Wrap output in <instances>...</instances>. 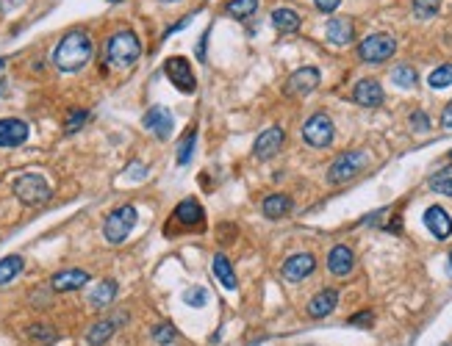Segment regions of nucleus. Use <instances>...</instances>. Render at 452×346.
Returning <instances> with one entry per match:
<instances>
[{"mask_svg": "<svg viewBox=\"0 0 452 346\" xmlns=\"http://www.w3.org/2000/svg\"><path fill=\"white\" fill-rule=\"evenodd\" d=\"M178 338V330L173 327V324H158L155 330H153V341L158 346H167V344H173Z\"/></svg>", "mask_w": 452, "mask_h": 346, "instance_id": "nucleus-33", "label": "nucleus"}, {"mask_svg": "<svg viewBox=\"0 0 452 346\" xmlns=\"http://www.w3.org/2000/svg\"><path fill=\"white\" fill-rule=\"evenodd\" d=\"M117 291H120V285H117V280H101L95 288H92V294H89V305L92 308H108L114 297H117Z\"/></svg>", "mask_w": 452, "mask_h": 346, "instance_id": "nucleus-24", "label": "nucleus"}, {"mask_svg": "<svg viewBox=\"0 0 452 346\" xmlns=\"http://www.w3.org/2000/svg\"><path fill=\"white\" fill-rule=\"evenodd\" d=\"M211 272H214V280H220V283H222V288L236 291L239 280H236V272H233L230 261H227L222 252H220V255H214V261H211Z\"/></svg>", "mask_w": 452, "mask_h": 346, "instance_id": "nucleus-23", "label": "nucleus"}, {"mask_svg": "<svg viewBox=\"0 0 452 346\" xmlns=\"http://www.w3.org/2000/svg\"><path fill=\"white\" fill-rule=\"evenodd\" d=\"M314 272H317V258L311 252H294L280 266L283 280H289V283H302L305 277H311Z\"/></svg>", "mask_w": 452, "mask_h": 346, "instance_id": "nucleus-9", "label": "nucleus"}, {"mask_svg": "<svg viewBox=\"0 0 452 346\" xmlns=\"http://www.w3.org/2000/svg\"><path fill=\"white\" fill-rule=\"evenodd\" d=\"M258 9V0H230L225 6V14L233 20H247L250 14H255Z\"/></svg>", "mask_w": 452, "mask_h": 346, "instance_id": "nucleus-28", "label": "nucleus"}, {"mask_svg": "<svg viewBox=\"0 0 452 346\" xmlns=\"http://www.w3.org/2000/svg\"><path fill=\"white\" fill-rule=\"evenodd\" d=\"M161 3H180V0H161Z\"/></svg>", "mask_w": 452, "mask_h": 346, "instance_id": "nucleus-45", "label": "nucleus"}, {"mask_svg": "<svg viewBox=\"0 0 452 346\" xmlns=\"http://www.w3.org/2000/svg\"><path fill=\"white\" fill-rule=\"evenodd\" d=\"M130 169H133V177H145V172H142V167H139V164H133V167H130Z\"/></svg>", "mask_w": 452, "mask_h": 346, "instance_id": "nucleus-43", "label": "nucleus"}, {"mask_svg": "<svg viewBox=\"0 0 452 346\" xmlns=\"http://www.w3.org/2000/svg\"><path fill=\"white\" fill-rule=\"evenodd\" d=\"M292 208H294V202L289 194H269V197L261 202V211H264V216L267 219H283V216H289L292 214Z\"/></svg>", "mask_w": 452, "mask_h": 346, "instance_id": "nucleus-21", "label": "nucleus"}, {"mask_svg": "<svg viewBox=\"0 0 452 346\" xmlns=\"http://www.w3.org/2000/svg\"><path fill=\"white\" fill-rule=\"evenodd\" d=\"M391 80H394L400 89H414V86H416V80H419V75H416L414 67L400 64V67H394V70H391Z\"/></svg>", "mask_w": 452, "mask_h": 346, "instance_id": "nucleus-29", "label": "nucleus"}, {"mask_svg": "<svg viewBox=\"0 0 452 346\" xmlns=\"http://www.w3.org/2000/svg\"><path fill=\"white\" fill-rule=\"evenodd\" d=\"M164 75H167V80L175 86L178 92H183V95H192L197 89V75H195L192 64L183 56H170L164 61Z\"/></svg>", "mask_w": 452, "mask_h": 346, "instance_id": "nucleus-8", "label": "nucleus"}, {"mask_svg": "<svg viewBox=\"0 0 452 346\" xmlns=\"http://www.w3.org/2000/svg\"><path fill=\"white\" fill-rule=\"evenodd\" d=\"M89 283V272L83 269H64V272L53 274L51 277V288L58 291V294H70V291H78Z\"/></svg>", "mask_w": 452, "mask_h": 346, "instance_id": "nucleus-16", "label": "nucleus"}, {"mask_svg": "<svg viewBox=\"0 0 452 346\" xmlns=\"http://www.w3.org/2000/svg\"><path fill=\"white\" fill-rule=\"evenodd\" d=\"M120 319L123 316H111V319H101V322H95L89 327V332H86V344L89 346H103L114 332H117V327H120Z\"/></svg>", "mask_w": 452, "mask_h": 346, "instance_id": "nucleus-22", "label": "nucleus"}, {"mask_svg": "<svg viewBox=\"0 0 452 346\" xmlns=\"http://www.w3.org/2000/svg\"><path fill=\"white\" fill-rule=\"evenodd\" d=\"M108 3H120V0H108Z\"/></svg>", "mask_w": 452, "mask_h": 346, "instance_id": "nucleus-46", "label": "nucleus"}, {"mask_svg": "<svg viewBox=\"0 0 452 346\" xmlns=\"http://www.w3.org/2000/svg\"><path fill=\"white\" fill-rule=\"evenodd\" d=\"M427 186H430V192H436V194L452 197V164H447V167H441L438 172L430 174Z\"/></svg>", "mask_w": 452, "mask_h": 346, "instance_id": "nucleus-26", "label": "nucleus"}, {"mask_svg": "<svg viewBox=\"0 0 452 346\" xmlns=\"http://www.w3.org/2000/svg\"><path fill=\"white\" fill-rule=\"evenodd\" d=\"M441 125H444V127H452V100L447 103V108L441 111Z\"/></svg>", "mask_w": 452, "mask_h": 346, "instance_id": "nucleus-42", "label": "nucleus"}, {"mask_svg": "<svg viewBox=\"0 0 452 346\" xmlns=\"http://www.w3.org/2000/svg\"><path fill=\"white\" fill-rule=\"evenodd\" d=\"M314 6H317L322 14H333V11L341 6V0H314Z\"/></svg>", "mask_w": 452, "mask_h": 346, "instance_id": "nucleus-39", "label": "nucleus"}, {"mask_svg": "<svg viewBox=\"0 0 452 346\" xmlns=\"http://www.w3.org/2000/svg\"><path fill=\"white\" fill-rule=\"evenodd\" d=\"M366 152L364 150H350V152H341L333 164H330V169H327V183H333V186H341V183H347L352 180L355 174H361L366 169Z\"/></svg>", "mask_w": 452, "mask_h": 346, "instance_id": "nucleus-4", "label": "nucleus"}, {"mask_svg": "<svg viewBox=\"0 0 452 346\" xmlns=\"http://www.w3.org/2000/svg\"><path fill=\"white\" fill-rule=\"evenodd\" d=\"M26 0H0V11L3 14H9V11H14V9H20Z\"/></svg>", "mask_w": 452, "mask_h": 346, "instance_id": "nucleus-40", "label": "nucleus"}, {"mask_svg": "<svg viewBox=\"0 0 452 346\" xmlns=\"http://www.w3.org/2000/svg\"><path fill=\"white\" fill-rule=\"evenodd\" d=\"M86 120H89V111H73L70 117H67V122H64V133H78L83 125H86Z\"/></svg>", "mask_w": 452, "mask_h": 346, "instance_id": "nucleus-34", "label": "nucleus"}, {"mask_svg": "<svg viewBox=\"0 0 452 346\" xmlns=\"http://www.w3.org/2000/svg\"><path fill=\"white\" fill-rule=\"evenodd\" d=\"M352 100H355L358 105H364V108H377V105L383 103V86H380V80H375V78H361V80L355 83V89H352Z\"/></svg>", "mask_w": 452, "mask_h": 346, "instance_id": "nucleus-15", "label": "nucleus"}, {"mask_svg": "<svg viewBox=\"0 0 452 346\" xmlns=\"http://www.w3.org/2000/svg\"><path fill=\"white\" fill-rule=\"evenodd\" d=\"M14 194H17V199H20L23 205L36 208V205H45V202L51 199L53 192H51V186H48V180H45L42 174L26 172L14 180Z\"/></svg>", "mask_w": 452, "mask_h": 346, "instance_id": "nucleus-5", "label": "nucleus"}, {"mask_svg": "<svg viewBox=\"0 0 452 346\" xmlns=\"http://www.w3.org/2000/svg\"><path fill=\"white\" fill-rule=\"evenodd\" d=\"M411 125H414V130H427L430 127V117H427L425 111H414L411 114Z\"/></svg>", "mask_w": 452, "mask_h": 346, "instance_id": "nucleus-38", "label": "nucleus"}, {"mask_svg": "<svg viewBox=\"0 0 452 346\" xmlns=\"http://www.w3.org/2000/svg\"><path fill=\"white\" fill-rule=\"evenodd\" d=\"M139 56H142V45H139V39H136L133 31H117V33L108 39V45H106V58H108V64L117 67V70L133 67V64L139 61Z\"/></svg>", "mask_w": 452, "mask_h": 346, "instance_id": "nucleus-2", "label": "nucleus"}, {"mask_svg": "<svg viewBox=\"0 0 452 346\" xmlns=\"http://www.w3.org/2000/svg\"><path fill=\"white\" fill-rule=\"evenodd\" d=\"M355 266V252L347 244H336V247L327 252V269L336 277H347Z\"/></svg>", "mask_w": 452, "mask_h": 346, "instance_id": "nucleus-17", "label": "nucleus"}, {"mask_svg": "<svg viewBox=\"0 0 452 346\" xmlns=\"http://www.w3.org/2000/svg\"><path fill=\"white\" fill-rule=\"evenodd\" d=\"M411 9H414V17H416V20H430V17L438 14L441 0H414Z\"/></svg>", "mask_w": 452, "mask_h": 346, "instance_id": "nucleus-30", "label": "nucleus"}, {"mask_svg": "<svg viewBox=\"0 0 452 346\" xmlns=\"http://www.w3.org/2000/svg\"><path fill=\"white\" fill-rule=\"evenodd\" d=\"M183 299H186V305H192V308H202V305L208 302V294H205V288H189Z\"/></svg>", "mask_w": 452, "mask_h": 346, "instance_id": "nucleus-36", "label": "nucleus"}, {"mask_svg": "<svg viewBox=\"0 0 452 346\" xmlns=\"http://www.w3.org/2000/svg\"><path fill=\"white\" fill-rule=\"evenodd\" d=\"M283 142H286V133H283V127H267L258 139H255V145H252V155L258 158V161H269V158H275L280 147H283Z\"/></svg>", "mask_w": 452, "mask_h": 346, "instance_id": "nucleus-12", "label": "nucleus"}, {"mask_svg": "<svg viewBox=\"0 0 452 346\" xmlns=\"http://www.w3.org/2000/svg\"><path fill=\"white\" fill-rule=\"evenodd\" d=\"M136 219H139V214H136L133 205H120L117 211H111V214L106 216V222H103L106 241H108V244H123L128 236H130V230L136 227Z\"/></svg>", "mask_w": 452, "mask_h": 346, "instance_id": "nucleus-3", "label": "nucleus"}, {"mask_svg": "<svg viewBox=\"0 0 452 346\" xmlns=\"http://www.w3.org/2000/svg\"><path fill=\"white\" fill-rule=\"evenodd\" d=\"M450 266H452V252H450Z\"/></svg>", "mask_w": 452, "mask_h": 346, "instance_id": "nucleus-47", "label": "nucleus"}, {"mask_svg": "<svg viewBox=\"0 0 452 346\" xmlns=\"http://www.w3.org/2000/svg\"><path fill=\"white\" fill-rule=\"evenodd\" d=\"M397 53V39L391 33H369L358 45V58L366 64H383Z\"/></svg>", "mask_w": 452, "mask_h": 346, "instance_id": "nucleus-6", "label": "nucleus"}, {"mask_svg": "<svg viewBox=\"0 0 452 346\" xmlns=\"http://www.w3.org/2000/svg\"><path fill=\"white\" fill-rule=\"evenodd\" d=\"M325 33H327V42L330 45H350L352 42V36H355V25H352L350 17H333L330 23H327L325 28Z\"/></svg>", "mask_w": 452, "mask_h": 346, "instance_id": "nucleus-20", "label": "nucleus"}, {"mask_svg": "<svg viewBox=\"0 0 452 346\" xmlns=\"http://www.w3.org/2000/svg\"><path fill=\"white\" fill-rule=\"evenodd\" d=\"M173 219H175L180 227H200L202 219H205V211H202V205L197 199L189 197V199H183V202H178Z\"/></svg>", "mask_w": 452, "mask_h": 346, "instance_id": "nucleus-18", "label": "nucleus"}, {"mask_svg": "<svg viewBox=\"0 0 452 346\" xmlns=\"http://www.w3.org/2000/svg\"><path fill=\"white\" fill-rule=\"evenodd\" d=\"M142 125L150 130L155 139H170L173 136V130H175V117H173V111L170 108H164V105H153L148 108V114L142 117Z\"/></svg>", "mask_w": 452, "mask_h": 346, "instance_id": "nucleus-10", "label": "nucleus"}, {"mask_svg": "<svg viewBox=\"0 0 452 346\" xmlns=\"http://www.w3.org/2000/svg\"><path fill=\"white\" fill-rule=\"evenodd\" d=\"M3 70H6V58H0V73H3Z\"/></svg>", "mask_w": 452, "mask_h": 346, "instance_id": "nucleus-44", "label": "nucleus"}, {"mask_svg": "<svg viewBox=\"0 0 452 346\" xmlns=\"http://www.w3.org/2000/svg\"><path fill=\"white\" fill-rule=\"evenodd\" d=\"M450 158H452V152H450Z\"/></svg>", "mask_w": 452, "mask_h": 346, "instance_id": "nucleus-48", "label": "nucleus"}, {"mask_svg": "<svg viewBox=\"0 0 452 346\" xmlns=\"http://www.w3.org/2000/svg\"><path fill=\"white\" fill-rule=\"evenodd\" d=\"M195 139H197V130L192 127V130L183 136L180 147H178V167H186V164L192 161V152H195Z\"/></svg>", "mask_w": 452, "mask_h": 346, "instance_id": "nucleus-32", "label": "nucleus"}, {"mask_svg": "<svg viewBox=\"0 0 452 346\" xmlns=\"http://www.w3.org/2000/svg\"><path fill=\"white\" fill-rule=\"evenodd\" d=\"M302 139H305V145H311V147H317V150L330 147V145H333V139H336L333 120L327 117L325 111H319V114L308 117L305 125H302Z\"/></svg>", "mask_w": 452, "mask_h": 346, "instance_id": "nucleus-7", "label": "nucleus"}, {"mask_svg": "<svg viewBox=\"0 0 452 346\" xmlns=\"http://www.w3.org/2000/svg\"><path fill=\"white\" fill-rule=\"evenodd\" d=\"M92 39L83 31H70L53 50V64L61 73H78L89 64L92 58Z\"/></svg>", "mask_w": 452, "mask_h": 346, "instance_id": "nucleus-1", "label": "nucleus"}, {"mask_svg": "<svg viewBox=\"0 0 452 346\" xmlns=\"http://www.w3.org/2000/svg\"><path fill=\"white\" fill-rule=\"evenodd\" d=\"M28 335L36 338V341H53V338H56V330H53L51 324H34V327L28 330Z\"/></svg>", "mask_w": 452, "mask_h": 346, "instance_id": "nucleus-35", "label": "nucleus"}, {"mask_svg": "<svg viewBox=\"0 0 452 346\" xmlns=\"http://www.w3.org/2000/svg\"><path fill=\"white\" fill-rule=\"evenodd\" d=\"M319 70L317 67H302V70H294L286 80V95L289 98H305L311 95L317 86H319Z\"/></svg>", "mask_w": 452, "mask_h": 346, "instance_id": "nucleus-11", "label": "nucleus"}, {"mask_svg": "<svg viewBox=\"0 0 452 346\" xmlns=\"http://www.w3.org/2000/svg\"><path fill=\"white\" fill-rule=\"evenodd\" d=\"M372 322H375V313H372V310H361V313H355V316L347 319V324H352V327H369Z\"/></svg>", "mask_w": 452, "mask_h": 346, "instance_id": "nucleus-37", "label": "nucleus"}, {"mask_svg": "<svg viewBox=\"0 0 452 346\" xmlns=\"http://www.w3.org/2000/svg\"><path fill=\"white\" fill-rule=\"evenodd\" d=\"M427 83H430V89H447V86H452V64L436 67L430 73V78H427Z\"/></svg>", "mask_w": 452, "mask_h": 346, "instance_id": "nucleus-31", "label": "nucleus"}, {"mask_svg": "<svg viewBox=\"0 0 452 346\" xmlns=\"http://www.w3.org/2000/svg\"><path fill=\"white\" fill-rule=\"evenodd\" d=\"M28 136H31V127L28 122L17 120V117H6L0 120V150H14L20 145H26Z\"/></svg>", "mask_w": 452, "mask_h": 346, "instance_id": "nucleus-13", "label": "nucleus"}, {"mask_svg": "<svg viewBox=\"0 0 452 346\" xmlns=\"http://www.w3.org/2000/svg\"><path fill=\"white\" fill-rule=\"evenodd\" d=\"M23 269H26V261H23L20 255H6V258H0V285H9Z\"/></svg>", "mask_w": 452, "mask_h": 346, "instance_id": "nucleus-27", "label": "nucleus"}, {"mask_svg": "<svg viewBox=\"0 0 452 346\" xmlns=\"http://www.w3.org/2000/svg\"><path fill=\"white\" fill-rule=\"evenodd\" d=\"M208 33H211V31L205 28V31H202V36H200V45H197V58H200V61H205V45H208Z\"/></svg>", "mask_w": 452, "mask_h": 346, "instance_id": "nucleus-41", "label": "nucleus"}, {"mask_svg": "<svg viewBox=\"0 0 452 346\" xmlns=\"http://www.w3.org/2000/svg\"><path fill=\"white\" fill-rule=\"evenodd\" d=\"M336 305H339V291H336V288H325V291H319L317 297H311V302H308V316H311V319H325V316H330V313L336 310Z\"/></svg>", "mask_w": 452, "mask_h": 346, "instance_id": "nucleus-19", "label": "nucleus"}, {"mask_svg": "<svg viewBox=\"0 0 452 346\" xmlns=\"http://www.w3.org/2000/svg\"><path fill=\"white\" fill-rule=\"evenodd\" d=\"M425 227L430 230V236L438 238V241H447L452 236V219L441 205H430L425 211Z\"/></svg>", "mask_w": 452, "mask_h": 346, "instance_id": "nucleus-14", "label": "nucleus"}, {"mask_svg": "<svg viewBox=\"0 0 452 346\" xmlns=\"http://www.w3.org/2000/svg\"><path fill=\"white\" fill-rule=\"evenodd\" d=\"M272 25H275L280 33H297L300 31V14L289 6H280L272 11Z\"/></svg>", "mask_w": 452, "mask_h": 346, "instance_id": "nucleus-25", "label": "nucleus"}]
</instances>
